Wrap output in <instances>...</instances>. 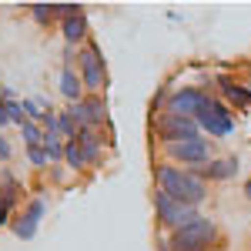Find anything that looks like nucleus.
<instances>
[{"label": "nucleus", "mask_w": 251, "mask_h": 251, "mask_svg": "<svg viewBox=\"0 0 251 251\" xmlns=\"http://www.w3.org/2000/svg\"><path fill=\"white\" fill-rule=\"evenodd\" d=\"M154 184L157 191H164L168 198L188 204V208H201V201L208 198V181L198 171H188L174 161H157L154 164Z\"/></svg>", "instance_id": "obj_1"}, {"label": "nucleus", "mask_w": 251, "mask_h": 251, "mask_svg": "<svg viewBox=\"0 0 251 251\" xmlns=\"http://www.w3.org/2000/svg\"><path fill=\"white\" fill-rule=\"evenodd\" d=\"M168 245H171V251H211L221 245V231L208 214H198L184 228L168 234Z\"/></svg>", "instance_id": "obj_2"}, {"label": "nucleus", "mask_w": 251, "mask_h": 251, "mask_svg": "<svg viewBox=\"0 0 251 251\" xmlns=\"http://www.w3.org/2000/svg\"><path fill=\"white\" fill-rule=\"evenodd\" d=\"M74 67L80 74L84 94H104L107 91V67H104V54H100L97 40H87L74 54Z\"/></svg>", "instance_id": "obj_3"}, {"label": "nucleus", "mask_w": 251, "mask_h": 251, "mask_svg": "<svg viewBox=\"0 0 251 251\" xmlns=\"http://www.w3.org/2000/svg\"><path fill=\"white\" fill-rule=\"evenodd\" d=\"M164 154H168V161H174V164H181V168H188V171H198V168H204L214 157V148L204 134H198V137H188V141H177V144H168Z\"/></svg>", "instance_id": "obj_4"}, {"label": "nucleus", "mask_w": 251, "mask_h": 251, "mask_svg": "<svg viewBox=\"0 0 251 251\" xmlns=\"http://www.w3.org/2000/svg\"><path fill=\"white\" fill-rule=\"evenodd\" d=\"M198 127H201V134L204 137H228L234 131V111L221 100V97H208V104L198 111Z\"/></svg>", "instance_id": "obj_5"}, {"label": "nucleus", "mask_w": 251, "mask_h": 251, "mask_svg": "<svg viewBox=\"0 0 251 251\" xmlns=\"http://www.w3.org/2000/svg\"><path fill=\"white\" fill-rule=\"evenodd\" d=\"M151 201H154V218L157 225L164 228V231H177V228H184L188 221H194L198 218V208H188V204H181V201H174V198H168L164 191L151 194Z\"/></svg>", "instance_id": "obj_6"}, {"label": "nucleus", "mask_w": 251, "mask_h": 251, "mask_svg": "<svg viewBox=\"0 0 251 251\" xmlns=\"http://www.w3.org/2000/svg\"><path fill=\"white\" fill-rule=\"evenodd\" d=\"M44 214H47V198H44V194H34V198H27V201H24V204L17 208L14 221H10V231L17 234L20 241H30V238H37Z\"/></svg>", "instance_id": "obj_7"}, {"label": "nucleus", "mask_w": 251, "mask_h": 251, "mask_svg": "<svg viewBox=\"0 0 251 251\" xmlns=\"http://www.w3.org/2000/svg\"><path fill=\"white\" fill-rule=\"evenodd\" d=\"M154 134L161 137V144L168 148V144H177V141L198 137V134H201V127H198L194 117H181V114H168V111H161L157 121H154Z\"/></svg>", "instance_id": "obj_8"}, {"label": "nucleus", "mask_w": 251, "mask_h": 251, "mask_svg": "<svg viewBox=\"0 0 251 251\" xmlns=\"http://www.w3.org/2000/svg\"><path fill=\"white\" fill-rule=\"evenodd\" d=\"M208 97H211L208 87H174L168 94L164 111L168 114H181V117H198V111L208 104Z\"/></svg>", "instance_id": "obj_9"}, {"label": "nucleus", "mask_w": 251, "mask_h": 251, "mask_svg": "<svg viewBox=\"0 0 251 251\" xmlns=\"http://www.w3.org/2000/svg\"><path fill=\"white\" fill-rule=\"evenodd\" d=\"M64 111L74 117L77 131H80V127H100V124L111 121V117H107V104H104V97H100V94H87L84 100H77V104H67Z\"/></svg>", "instance_id": "obj_10"}, {"label": "nucleus", "mask_w": 251, "mask_h": 251, "mask_svg": "<svg viewBox=\"0 0 251 251\" xmlns=\"http://www.w3.org/2000/svg\"><path fill=\"white\" fill-rule=\"evenodd\" d=\"M218 94L225 100H231L234 107H241V111L251 107V87L241 84V80H234L231 74H218Z\"/></svg>", "instance_id": "obj_11"}, {"label": "nucleus", "mask_w": 251, "mask_h": 251, "mask_svg": "<svg viewBox=\"0 0 251 251\" xmlns=\"http://www.w3.org/2000/svg\"><path fill=\"white\" fill-rule=\"evenodd\" d=\"M60 34H64V44L67 47H84L91 40V24H87V14H74V17L60 20Z\"/></svg>", "instance_id": "obj_12"}, {"label": "nucleus", "mask_w": 251, "mask_h": 251, "mask_svg": "<svg viewBox=\"0 0 251 251\" xmlns=\"http://www.w3.org/2000/svg\"><path fill=\"white\" fill-rule=\"evenodd\" d=\"M57 91L60 97L67 100V104H77V100H84V84H80V74H77V67L74 64H67L64 60V67H60V77H57Z\"/></svg>", "instance_id": "obj_13"}, {"label": "nucleus", "mask_w": 251, "mask_h": 251, "mask_svg": "<svg viewBox=\"0 0 251 251\" xmlns=\"http://www.w3.org/2000/svg\"><path fill=\"white\" fill-rule=\"evenodd\" d=\"M198 174L211 184V181H228L238 174V157H211L204 168H198Z\"/></svg>", "instance_id": "obj_14"}, {"label": "nucleus", "mask_w": 251, "mask_h": 251, "mask_svg": "<svg viewBox=\"0 0 251 251\" xmlns=\"http://www.w3.org/2000/svg\"><path fill=\"white\" fill-rule=\"evenodd\" d=\"M77 144H80V151H84L87 168H94L97 161H100V131H97V127H80Z\"/></svg>", "instance_id": "obj_15"}, {"label": "nucleus", "mask_w": 251, "mask_h": 251, "mask_svg": "<svg viewBox=\"0 0 251 251\" xmlns=\"http://www.w3.org/2000/svg\"><path fill=\"white\" fill-rule=\"evenodd\" d=\"M64 168L67 171H87V161H84V151H80L77 137L74 141H64Z\"/></svg>", "instance_id": "obj_16"}, {"label": "nucleus", "mask_w": 251, "mask_h": 251, "mask_svg": "<svg viewBox=\"0 0 251 251\" xmlns=\"http://www.w3.org/2000/svg\"><path fill=\"white\" fill-rule=\"evenodd\" d=\"M44 154H47V161H50V168L54 164H64V137L60 134H44Z\"/></svg>", "instance_id": "obj_17"}, {"label": "nucleus", "mask_w": 251, "mask_h": 251, "mask_svg": "<svg viewBox=\"0 0 251 251\" xmlns=\"http://www.w3.org/2000/svg\"><path fill=\"white\" fill-rule=\"evenodd\" d=\"M20 137H24V148H37V144H44V127L37 121H24L20 124Z\"/></svg>", "instance_id": "obj_18"}, {"label": "nucleus", "mask_w": 251, "mask_h": 251, "mask_svg": "<svg viewBox=\"0 0 251 251\" xmlns=\"http://www.w3.org/2000/svg\"><path fill=\"white\" fill-rule=\"evenodd\" d=\"M27 14H30V20L40 24V27H50V24L57 20V17H54V3H30Z\"/></svg>", "instance_id": "obj_19"}, {"label": "nucleus", "mask_w": 251, "mask_h": 251, "mask_svg": "<svg viewBox=\"0 0 251 251\" xmlns=\"http://www.w3.org/2000/svg\"><path fill=\"white\" fill-rule=\"evenodd\" d=\"M20 107H24V117H27V121H37V124H40V117H44V111H47L37 97H24Z\"/></svg>", "instance_id": "obj_20"}, {"label": "nucleus", "mask_w": 251, "mask_h": 251, "mask_svg": "<svg viewBox=\"0 0 251 251\" xmlns=\"http://www.w3.org/2000/svg\"><path fill=\"white\" fill-rule=\"evenodd\" d=\"M24 151H27V161H30V168H34V171H47V168H50V161H47V154H44V148H24Z\"/></svg>", "instance_id": "obj_21"}, {"label": "nucleus", "mask_w": 251, "mask_h": 251, "mask_svg": "<svg viewBox=\"0 0 251 251\" xmlns=\"http://www.w3.org/2000/svg\"><path fill=\"white\" fill-rule=\"evenodd\" d=\"M14 214H17V204H14V201L7 198V191L0 188V228H3V225H10V221H14Z\"/></svg>", "instance_id": "obj_22"}, {"label": "nucleus", "mask_w": 251, "mask_h": 251, "mask_svg": "<svg viewBox=\"0 0 251 251\" xmlns=\"http://www.w3.org/2000/svg\"><path fill=\"white\" fill-rule=\"evenodd\" d=\"M10 157H14V144H10V141L3 137V131H0V164H7Z\"/></svg>", "instance_id": "obj_23"}, {"label": "nucleus", "mask_w": 251, "mask_h": 251, "mask_svg": "<svg viewBox=\"0 0 251 251\" xmlns=\"http://www.w3.org/2000/svg\"><path fill=\"white\" fill-rule=\"evenodd\" d=\"M10 124V117H7V107H3V100H0V127H7Z\"/></svg>", "instance_id": "obj_24"}, {"label": "nucleus", "mask_w": 251, "mask_h": 251, "mask_svg": "<svg viewBox=\"0 0 251 251\" xmlns=\"http://www.w3.org/2000/svg\"><path fill=\"white\" fill-rule=\"evenodd\" d=\"M245 198H248V201H251V177H248V181H245Z\"/></svg>", "instance_id": "obj_25"}]
</instances>
